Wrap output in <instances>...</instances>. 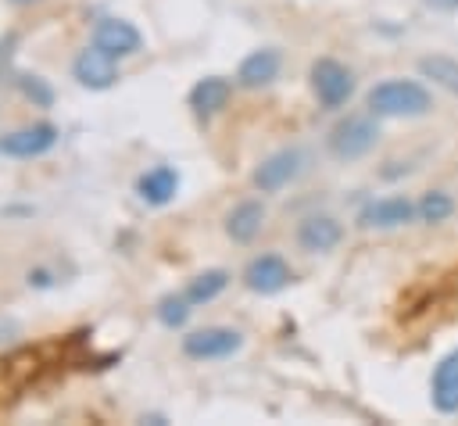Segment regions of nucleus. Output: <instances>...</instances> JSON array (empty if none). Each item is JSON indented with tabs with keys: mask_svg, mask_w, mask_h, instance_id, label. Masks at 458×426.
Returning <instances> with one entry per match:
<instances>
[{
	"mask_svg": "<svg viewBox=\"0 0 458 426\" xmlns=\"http://www.w3.org/2000/svg\"><path fill=\"white\" fill-rule=\"evenodd\" d=\"M365 107L376 118H422L433 111V93L419 79H383L365 93Z\"/></svg>",
	"mask_w": 458,
	"mask_h": 426,
	"instance_id": "f257e3e1",
	"label": "nucleus"
},
{
	"mask_svg": "<svg viewBox=\"0 0 458 426\" xmlns=\"http://www.w3.org/2000/svg\"><path fill=\"white\" fill-rule=\"evenodd\" d=\"M379 143V122L376 115H344L329 132H326V150L336 161H358L372 154Z\"/></svg>",
	"mask_w": 458,
	"mask_h": 426,
	"instance_id": "f03ea898",
	"label": "nucleus"
},
{
	"mask_svg": "<svg viewBox=\"0 0 458 426\" xmlns=\"http://www.w3.org/2000/svg\"><path fill=\"white\" fill-rule=\"evenodd\" d=\"M308 86L326 111H340L354 93V72L336 57H318L308 68Z\"/></svg>",
	"mask_w": 458,
	"mask_h": 426,
	"instance_id": "7ed1b4c3",
	"label": "nucleus"
},
{
	"mask_svg": "<svg viewBox=\"0 0 458 426\" xmlns=\"http://www.w3.org/2000/svg\"><path fill=\"white\" fill-rule=\"evenodd\" d=\"M243 347V333L233 326H204L182 337V354L193 362H222Z\"/></svg>",
	"mask_w": 458,
	"mask_h": 426,
	"instance_id": "20e7f679",
	"label": "nucleus"
},
{
	"mask_svg": "<svg viewBox=\"0 0 458 426\" xmlns=\"http://www.w3.org/2000/svg\"><path fill=\"white\" fill-rule=\"evenodd\" d=\"M61 140L57 125L50 122H32V125H21V129H11L0 136V154L4 158H18V161H29V158H43L47 150H54Z\"/></svg>",
	"mask_w": 458,
	"mask_h": 426,
	"instance_id": "39448f33",
	"label": "nucleus"
},
{
	"mask_svg": "<svg viewBox=\"0 0 458 426\" xmlns=\"http://www.w3.org/2000/svg\"><path fill=\"white\" fill-rule=\"evenodd\" d=\"M304 150L301 147H283V150H276V154H268L258 168H254V186L261 190V193H279V190H286L301 172H304Z\"/></svg>",
	"mask_w": 458,
	"mask_h": 426,
	"instance_id": "423d86ee",
	"label": "nucleus"
},
{
	"mask_svg": "<svg viewBox=\"0 0 458 426\" xmlns=\"http://www.w3.org/2000/svg\"><path fill=\"white\" fill-rule=\"evenodd\" d=\"M240 279H243V286L250 294L272 297V294H279V290H286L293 283V268H290V261L283 254H258V258H250L243 265Z\"/></svg>",
	"mask_w": 458,
	"mask_h": 426,
	"instance_id": "0eeeda50",
	"label": "nucleus"
},
{
	"mask_svg": "<svg viewBox=\"0 0 458 426\" xmlns=\"http://www.w3.org/2000/svg\"><path fill=\"white\" fill-rule=\"evenodd\" d=\"M415 200H408L404 193H386V197H372L361 211H358V226L361 229H401L408 222H415Z\"/></svg>",
	"mask_w": 458,
	"mask_h": 426,
	"instance_id": "6e6552de",
	"label": "nucleus"
},
{
	"mask_svg": "<svg viewBox=\"0 0 458 426\" xmlns=\"http://www.w3.org/2000/svg\"><path fill=\"white\" fill-rule=\"evenodd\" d=\"M72 79H75L82 89H93V93L111 89V86L118 82V61H114L111 54H104L100 47H86V50H79L75 61H72Z\"/></svg>",
	"mask_w": 458,
	"mask_h": 426,
	"instance_id": "1a4fd4ad",
	"label": "nucleus"
},
{
	"mask_svg": "<svg viewBox=\"0 0 458 426\" xmlns=\"http://www.w3.org/2000/svg\"><path fill=\"white\" fill-rule=\"evenodd\" d=\"M93 47H100L104 54H111L114 61H122V57L140 54L143 36H140V29H136L132 21H125V18H100V21L93 25Z\"/></svg>",
	"mask_w": 458,
	"mask_h": 426,
	"instance_id": "9d476101",
	"label": "nucleus"
},
{
	"mask_svg": "<svg viewBox=\"0 0 458 426\" xmlns=\"http://www.w3.org/2000/svg\"><path fill=\"white\" fill-rule=\"evenodd\" d=\"M340 240H344V222L336 215L318 211V215L301 218V226H297V247L304 254H329L340 247Z\"/></svg>",
	"mask_w": 458,
	"mask_h": 426,
	"instance_id": "9b49d317",
	"label": "nucleus"
},
{
	"mask_svg": "<svg viewBox=\"0 0 458 426\" xmlns=\"http://www.w3.org/2000/svg\"><path fill=\"white\" fill-rule=\"evenodd\" d=\"M429 401L440 415H458V347L447 351L429 376Z\"/></svg>",
	"mask_w": 458,
	"mask_h": 426,
	"instance_id": "f8f14e48",
	"label": "nucleus"
},
{
	"mask_svg": "<svg viewBox=\"0 0 458 426\" xmlns=\"http://www.w3.org/2000/svg\"><path fill=\"white\" fill-rule=\"evenodd\" d=\"M179 186H182V175L175 165H154L136 179V197L150 208H165L168 200H175Z\"/></svg>",
	"mask_w": 458,
	"mask_h": 426,
	"instance_id": "ddd939ff",
	"label": "nucleus"
},
{
	"mask_svg": "<svg viewBox=\"0 0 458 426\" xmlns=\"http://www.w3.org/2000/svg\"><path fill=\"white\" fill-rule=\"evenodd\" d=\"M279 68H283L279 47H258V50H250V54L240 61L236 82H240L243 89H261V86H268V82L279 75Z\"/></svg>",
	"mask_w": 458,
	"mask_h": 426,
	"instance_id": "4468645a",
	"label": "nucleus"
},
{
	"mask_svg": "<svg viewBox=\"0 0 458 426\" xmlns=\"http://www.w3.org/2000/svg\"><path fill=\"white\" fill-rule=\"evenodd\" d=\"M229 97H233V82L225 75H204V79L193 82L186 100H190V111L197 118H215L229 104Z\"/></svg>",
	"mask_w": 458,
	"mask_h": 426,
	"instance_id": "2eb2a0df",
	"label": "nucleus"
},
{
	"mask_svg": "<svg viewBox=\"0 0 458 426\" xmlns=\"http://www.w3.org/2000/svg\"><path fill=\"white\" fill-rule=\"evenodd\" d=\"M265 215H268L265 204L250 197V200H240V204L225 215V226H222V229H225V236H229L233 243H250V240L261 233V226H265Z\"/></svg>",
	"mask_w": 458,
	"mask_h": 426,
	"instance_id": "dca6fc26",
	"label": "nucleus"
},
{
	"mask_svg": "<svg viewBox=\"0 0 458 426\" xmlns=\"http://www.w3.org/2000/svg\"><path fill=\"white\" fill-rule=\"evenodd\" d=\"M419 75L429 79L433 86L447 89L451 97H458V57H451V54H426V57H419Z\"/></svg>",
	"mask_w": 458,
	"mask_h": 426,
	"instance_id": "f3484780",
	"label": "nucleus"
},
{
	"mask_svg": "<svg viewBox=\"0 0 458 426\" xmlns=\"http://www.w3.org/2000/svg\"><path fill=\"white\" fill-rule=\"evenodd\" d=\"M229 286V272L225 268H208V272H197L190 283H186V297H190V304L197 308V304H211L222 290Z\"/></svg>",
	"mask_w": 458,
	"mask_h": 426,
	"instance_id": "a211bd4d",
	"label": "nucleus"
},
{
	"mask_svg": "<svg viewBox=\"0 0 458 426\" xmlns=\"http://www.w3.org/2000/svg\"><path fill=\"white\" fill-rule=\"evenodd\" d=\"M415 211H419V222L426 226H440L454 215V197L447 190H426L419 200H415Z\"/></svg>",
	"mask_w": 458,
	"mask_h": 426,
	"instance_id": "6ab92c4d",
	"label": "nucleus"
},
{
	"mask_svg": "<svg viewBox=\"0 0 458 426\" xmlns=\"http://www.w3.org/2000/svg\"><path fill=\"white\" fill-rule=\"evenodd\" d=\"M190 311H193V304H190L186 294H165L157 301V308H154V315H157V322L165 329H182L186 319H190Z\"/></svg>",
	"mask_w": 458,
	"mask_h": 426,
	"instance_id": "aec40b11",
	"label": "nucleus"
},
{
	"mask_svg": "<svg viewBox=\"0 0 458 426\" xmlns=\"http://www.w3.org/2000/svg\"><path fill=\"white\" fill-rule=\"evenodd\" d=\"M18 86H21V93H25L32 104H39V107H47V104L54 100V89H50L39 75H21V79H18Z\"/></svg>",
	"mask_w": 458,
	"mask_h": 426,
	"instance_id": "412c9836",
	"label": "nucleus"
},
{
	"mask_svg": "<svg viewBox=\"0 0 458 426\" xmlns=\"http://www.w3.org/2000/svg\"><path fill=\"white\" fill-rule=\"evenodd\" d=\"M429 11H440V14H454L458 11V0H422Z\"/></svg>",
	"mask_w": 458,
	"mask_h": 426,
	"instance_id": "4be33fe9",
	"label": "nucleus"
},
{
	"mask_svg": "<svg viewBox=\"0 0 458 426\" xmlns=\"http://www.w3.org/2000/svg\"><path fill=\"white\" fill-rule=\"evenodd\" d=\"M7 54H11V39L0 43V75H4V68H7Z\"/></svg>",
	"mask_w": 458,
	"mask_h": 426,
	"instance_id": "5701e85b",
	"label": "nucleus"
},
{
	"mask_svg": "<svg viewBox=\"0 0 458 426\" xmlns=\"http://www.w3.org/2000/svg\"><path fill=\"white\" fill-rule=\"evenodd\" d=\"M11 4H39V0H11Z\"/></svg>",
	"mask_w": 458,
	"mask_h": 426,
	"instance_id": "b1692460",
	"label": "nucleus"
}]
</instances>
